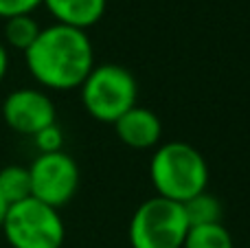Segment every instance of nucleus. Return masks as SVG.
<instances>
[{"label": "nucleus", "mask_w": 250, "mask_h": 248, "mask_svg": "<svg viewBox=\"0 0 250 248\" xmlns=\"http://www.w3.org/2000/svg\"><path fill=\"white\" fill-rule=\"evenodd\" d=\"M0 231L11 248H62L66 240L62 213L35 198L9 207Z\"/></svg>", "instance_id": "20e7f679"}, {"label": "nucleus", "mask_w": 250, "mask_h": 248, "mask_svg": "<svg viewBox=\"0 0 250 248\" xmlns=\"http://www.w3.org/2000/svg\"><path fill=\"white\" fill-rule=\"evenodd\" d=\"M187 231L182 205L151 196L132 213L127 237L132 248H182Z\"/></svg>", "instance_id": "39448f33"}, {"label": "nucleus", "mask_w": 250, "mask_h": 248, "mask_svg": "<svg viewBox=\"0 0 250 248\" xmlns=\"http://www.w3.org/2000/svg\"><path fill=\"white\" fill-rule=\"evenodd\" d=\"M31 198L60 211L79 191V165L70 154H38L29 167Z\"/></svg>", "instance_id": "423d86ee"}, {"label": "nucleus", "mask_w": 250, "mask_h": 248, "mask_svg": "<svg viewBox=\"0 0 250 248\" xmlns=\"http://www.w3.org/2000/svg\"><path fill=\"white\" fill-rule=\"evenodd\" d=\"M40 31H42V26H40V22L33 18V13H31V16L9 18V20H4V31H2L4 42L2 44L24 53L26 48L35 42Z\"/></svg>", "instance_id": "f8f14e48"}, {"label": "nucleus", "mask_w": 250, "mask_h": 248, "mask_svg": "<svg viewBox=\"0 0 250 248\" xmlns=\"http://www.w3.org/2000/svg\"><path fill=\"white\" fill-rule=\"evenodd\" d=\"M38 7H42V0H0V18L9 20L16 16H31Z\"/></svg>", "instance_id": "2eb2a0df"}, {"label": "nucleus", "mask_w": 250, "mask_h": 248, "mask_svg": "<svg viewBox=\"0 0 250 248\" xmlns=\"http://www.w3.org/2000/svg\"><path fill=\"white\" fill-rule=\"evenodd\" d=\"M119 141L132 149H156L163 139V123L149 108L134 105L112 123Z\"/></svg>", "instance_id": "6e6552de"}, {"label": "nucleus", "mask_w": 250, "mask_h": 248, "mask_svg": "<svg viewBox=\"0 0 250 248\" xmlns=\"http://www.w3.org/2000/svg\"><path fill=\"white\" fill-rule=\"evenodd\" d=\"M149 180L156 196L185 205L189 198L207 191L208 165L202 152L185 141H167L149 158Z\"/></svg>", "instance_id": "f03ea898"}, {"label": "nucleus", "mask_w": 250, "mask_h": 248, "mask_svg": "<svg viewBox=\"0 0 250 248\" xmlns=\"http://www.w3.org/2000/svg\"><path fill=\"white\" fill-rule=\"evenodd\" d=\"M57 24L88 31L104 18L108 0H42Z\"/></svg>", "instance_id": "1a4fd4ad"}, {"label": "nucleus", "mask_w": 250, "mask_h": 248, "mask_svg": "<svg viewBox=\"0 0 250 248\" xmlns=\"http://www.w3.org/2000/svg\"><path fill=\"white\" fill-rule=\"evenodd\" d=\"M2 119L13 132L35 136L46 125L57 123L53 99L40 88H18L2 101Z\"/></svg>", "instance_id": "0eeeda50"}, {"label": "nucleus", "mask_w": 250, "mask_h": 248, "mask_svg": "<svg viewBox=\"0 0 250 248\" xmlns=\"http://www.w3.org/2000/svg\"><path fill=\"white\" fill-rule=\"evenodd\" d=\"M7 202L2 200V198H0V228H2V222H4V215H7Z\"/></svg>", "instance_id": "f3484780"}, {"label": "nucleus", "mask_w": 250, "mask_h": 248, "mask_svg": "<svg viewBox=\"0 0 250 248\" xmlns=\"http://www.w3.org/2000/svg\"><path fill=\"white\" fill-rule=\"evenodd\" d=\"M24 64L46 90H75L95 68V46L86 31L55 22L44 26L24 51Z\"/></svg>", "instance_id": "f257e3e1"}, {"label": "nucleus", "mask_w": 250, "mask_h": 248, "mask_svg": "<svg viewBox=\"0 0 250 248\" xmlns=\"http://www.w3.org/2000/svg\"><path fill=\"white\" fill-rule=\"evenodd\" d=\"M185 211V218L189 222V227H202V224H220L222 222V202L217 200L213 193L202 191L198 196L189 198V200L182 205Z\"/></svg>", "instance_id": "9b49d317"}, {"label": "nucleus", "mask_w": 250, "mask_h": 248, "mask_svg": "<svg viewBox=\"0 0 250 248\" xmlns=\"http://www.w3.org/2000/svg\"><path fill=\"white\" fill-rule=\"evenodd\" d=\"M86 112L99 123H114L136 105L138 83L132 70L121 64H95L79 86Z\"/></svg>", "instance_id": "7ed1b4c3"}, {"label": "nucleus", "mask_w": 250, "mask_h": 248, "mask_svg": "<svg viewBox=\"0 0 250 248\" xmlns=\"http://www.w3.org/2000/svg\"><path fill=\"white\" fill-rule=\"evenodd\" d=\"M233 235L224 224H202L189 227L182 248H233Z\"/></svg>", "instance_id": "ddd939ff"}, {"label": "nucleus", "mask_w": 250, "mask_h": 248, "mask_svg": "<svg viewBox=\"0 0 250 248\" xmlns=\"http://www.w3.org/2000/svg\"><path fill=\"white\" fill-rule=\"evenodd\" d=\"M0 198L7 202V207L31 198V176L29 167L7 165L0 169Z\"/></svg>", "instance_id": "9d476101"}, {"label": "nucleus", "mask_w": 250, "mask_h": 248, "mask_svg": "<svg viewBox=\"0 0 250 248\" xmlns=\"http://www.w3.org/2000/svg\"><path fill=\"white\" fill-rule=\"evenodd\" d=\"M7 73H9V51H7V46L0 42V83L4 82Z\"/></svg>", "instance_id": "dca6fc26"}, {"label": "nucleus", "mask_w": 250, "mask_h": 248, "mask_svg": "<svg viewBox=\"0 0 250 248\" xmlns=\"http://www.w3.org/2000/svg\"><path fill=\"white\" fill-rule=\"evenodd\" d=\"M33 143L40 154L62 152L64 149V132H62V127L57 123H53V125H46L33 136Z\"/></svg>", "instance_id": "4468645a"}]
</instances>
